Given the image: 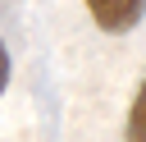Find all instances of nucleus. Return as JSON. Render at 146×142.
Wrapping results in <instances>:
<instances>
[{"label":"nucleus","instance_id":"f257e3e1","mask_svg":"<svg viewBox=\"0 0 146 142\" xmlns=\"http://www.w3.org/2000/svg\"><path fill=\"white\" fill-rule=\"evenodd\" d=\"M82 5H87L91 23H96L100 32H110V37L132 32V27L141 23V14H146V0H82Z\"/></svg>","mask_w":146,"mask_h":142},{"label":"nucleus","instance_id":"f03ea898","mask_svg":"<svg viewBox=\"0 0 146 142\" xmlns=\"http://www.w3.org/2000/svg\"><path fill=\"white\" fill-rule=\"evenodd\" d=\"M123 142H146V78L128 105V124H123Z\"/></svg>","mask_w":146,"mask_h":142},{"label":"nucleus","instance_id":"7ed1b4c3","mask_svg":"<svg viewBox=\"0 0 146 142\" xmlns=\"http://www.w3.org/2000/svg\"><path fill=\"white\" fill-rule=\"evenodd\" d=\"M9 73H14V64H9V46L0 41V96H5V87H9Z\"/></svg>","mask_w":146,"mask_h":142}]
</instances>
